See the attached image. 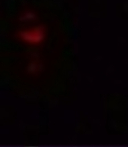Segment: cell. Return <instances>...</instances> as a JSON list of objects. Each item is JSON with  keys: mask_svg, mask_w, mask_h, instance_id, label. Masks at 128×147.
<instances>
[{"mask_svg": "<svg viewBox=\"0 0 128 147\" xmlns=\"http://www.w3.org/2000/svg\"><path fill=\"white\" fill-rule=\"evenodd\" d=\"M23 37L28 40L38 41L42 39V33L38 32L34 33H25L23 34Z\"/></svg>", "mask_w": 128, "mask_h": 147, "instance_id": "obj_1", "label": "cell"}]
</instances>
